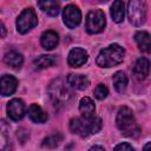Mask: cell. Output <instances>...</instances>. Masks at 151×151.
<instances>
[{"instance_id": "cell-11", "label": "cell", "mask_w": 151, "mask_h": 151, "mask_svg": "<svg viewBox=\"0 0 151 151\" xmlns=\"http://www.w3.org/2000/svg\"><path fill=\"white\" fill-rule=\"evenodd\" d=\"M79 112L81 114V118L85 119V120L91 119L92 117H94L96 106H94V103L92 101L91 98H88V97L81 98V100L79 103Z\"/></svg>"}, {"instance_id": "cell-1", "label": "cell", "mask_w": 151, "mask_h": 151, "mask_svg": "<svg viewBox=\"0 0 151 151\" xmlns=\"http://www.w3.org/2000/svg\"><path fill=\"white\" fill-rule=\"evenodd\" d=\"M125 57V50L118 44H111L101 50L97 57V65L99 67H113L123 61Z\"/></svg>"}, {"instance_id": "cell-7", "label": "cell", "mask_w": 151, "mask_h": 151, "mask_svg": "<svg viewBox=\"0 0 151 151\" xmlns=\"http://www.w3.org/2000/svg\"><path fill=\"white\" fill-rule=\"evenodd\" d=\"M63 19L68 28H76L81 21V12L76 5H68L63 11Z\"/></svg>"}, {"instance_id": "cell-25", "label": "cell", "mask_w": 151, "mask_h": 151, "mask_svg": "<svg viewBox=\"0 0 151 151\" xmlns=\"http://www.w3.org/2000/svg\"><path fill=\"white\" fill-rule=\"evenodd\" d=\"M63 137L60 133H54L52 136H48L46 137L44 140H42V146H46V147H55L60 144Z\"/></svg>"}, {"instance_id": "cell-4", "label": "cell", "mask_w": 151, "mask_h": 151, "mask_svg": "<svg viewBox=\"0 0 151 151\" xmlns=\"http://www.w3.org/2000/svg\"><path fill=\"white\" fill-rule=\"evenodd\" d=\"M147 6L145 0H129L127 17L133 26H142L146 20Z\"/></svg>"}, {"instance_id": "cell-28", "label": "cell", "mask_w": 151, "mask_h": 151, "mask_svg": "<svg viewBox=\"0 0 151 151\" xmlns=\"http://www.w3.org/2000/svg\"><path fill=\"white\" fill-rule=\"evenodd\" d=\"M6 33H7L6 27H5L4 22L0 20V38H5V37H6Z\"/></svg>"}, {"instance_id": "cell-18", "label": "cell", "mask_w": 151, "mask_h": 151, "mask_svg": "<svg viewBox=\"0 0 151 151\" xmlns=\"http://www.w3.org/2000/svg\"><path fill=\"white\" fill-rule=\"evenodd\" d=\"M9 149V125L6 120L0 119V151Z\"/></svg>"}, {"instance_id": "cell-19", "label": "cell", "mask_w": 151, "mask_h": 151, "mask_svg": "<svg viewBox=\"0 0 151 151\" xmlns=\"http://www.w3.org/2000/svg\"><path fill=\"white\" fill-rule=\"evenodd\" d=\"M134 40L139 47V50L142 52H145V53H149L150 52V47H151V44H150V34L145 31H139L134 34Z\"/></svg>"}, {"instance_id": "cell-8", "label": "cell", "mask_w": 151, "mask_h": 151, "mask_svg": "<svg viewBox=\"0 0 151 151\" xmlns=\"http://www.w3.org/2000/svg\"><path fill=\"white\" fill-rule=\"evenodd\" d=\"M6 111H7V116L9 117V119H12L14 122H18V120L22 119V117L25 116L26 106H25V103L21 99L14 98V99H12L7 103Z\"/></svg>"}, {"instance_id": "cell-10", "label": "cell", "mask_w": 151, "mask_h": 151, "mask_svg": "<svg viewBox=\"0 0 151 151\" xmlns=\"http://www.w3.org/2000/svg\"><path fill=\"white\" fill-rule=\"evenodd\" d=\"M18 87V80L15 77L9 74H4L0 78V94L1 96H11L15 92Z\"/></svg>"}, {"instance_id": "cell-21", "label": "cell", "mask_w": 151, "mask_h": 151, "mask_svg": "<svg viewBox=\"0 0 151 151\" xmlns=\"http://www.w3.org/2000/svg\"><path fill=\"white\" fill-rule=\"evenodd\" d=\"M111 17L114 22H122L125 17V6L122 0H114L111 6Z\"/></svg>"}, {"instance_id": "cell-30", "label": "cell", "mask_w": 151, "mask_h": 151, "mask_svg": "<svg viewBox=\"0 0 151 151\" xmlns=\"http://www.w3.org/2000/svg\"><path fill=\"white\" fill-rule=\"evenodd\" d=\"M149 147H150V143H147V144L144 146V149H149Z\"/></svg>"}, {"instance_id": "cell-31", "label": "cell", "mask_w": 151, "mask_h": 151, "mask_svg": "<svg viewBox=\"0 0 151 151\" xmlns=\"http://www.w3.org/2000/svg\"><path fill=\"white\" fill-rule=\"evenodd\" d=\"M99 1H103L104 2V1H107V0H99Z\"/></svg>"}, {"instance_id": "cell-9", "label": "cell", "mask_w": 151, "mask_h": 151, "mask_svg": "<svg viewBox=\"0 0 151 151\" xmlns=\"http://www.w3.org/2000/svg\"><path fill=\"white\" fill-rule=\"evenodd\" d=\"M87 58H88V54L85 50L80 47H74L68 53L67 63L71 67H80L87 61Z\"/></svg>"}, {"instance_id": "cell-20", "label": "cell", "mask_w": 151, "mask_h": 151, "mask_svg": "<svg viewBox=\"0 0 151 151\" xmlns=\"http://www.w3.org/2000/svg\"><path fill=\"white\" fill-rule=\"evenodd\" d=\"M4 61H5L6 65H8L12 68H20V66L24 63V57L19 52L11 51V52H7L5 54Z\"/></svg>"}, {"instance_id": "cell-23", "label": "cell", "mask_w": 151, "mask_h": 151, "mask_svg": "<svg viewBox=\"0 0 151 151\" xmlns=\"http://www.w3.org/2000/svg\"><path fill=\"white\" fill-rule=\"evenodd\" d=\"M55 63H57V60H55V58H54L53 55L42 54V55L38 57V58L34 60V66H35L37 68H47V67L53 66Z\"/></svg>"}, {"instance_id": "cell-15", "label": "cell", "mask_w": 151, "mask_h": 151, "mask_svg": "<svg viewBox=\"0 0 151 151\" xmlns=\"http://www.w3.org/2000/svg\"><path fill=\"white\" fill-rule=\"evenodd\" d=\"M28 117L32 122L37 123V124H42L47 120L48 116L47 113L38 105V104H32L28 107Z\"/></svg>"}, {"instance_id": "cell-14", "label": "cell", "mask_w": 151, "mask_h": 151, "mask_svg": "<svg viewBox=\"0 0 151 151\" xmlns=\"http://www.w3.org/2000/svg\"><path fill=\"white\" fill-rule=\"evenodd\" d=\"M149 70H150V63H149V60L146 58L142 57V58H139L136 61L134 67H133V73H134V76H136L137 79L143 80L149 74Z\"/></svg>"}, {"instance_id": "cell-24", "label": "cell", "mask_w": 151, "mask_h": 151, "mask_svg": "<svg viewBox=\"0 0 151 151\" xmlns=\"http://www.w3.org/2000/svg\"><path fill=\"white\" fill-rule=\"evenodd\" d=\"M70 130L72 133H76L83 137L84 136V120L79 118H72L70 120Z\"/></svg>"}, {"instance_id": "cell-26", "label": "cell", "mask_w": 151, "mask_h": 151, "mask_svg": "<svg viewBox=\"0 0 151 151\" xmlns=\"http://www.w3.org/2000/svg\"><path fill=\"white\" fill-rule=\"evenodd\" d=\"M93 93H94V97H96L97 99L101 100V99H105V98L107 97V94H109V90H107V87H106L105 85H103V84H98V85L94 87Z\"/></svg>"}, {"instance_id": "cell-3", "label": "cell", "mask_w": 151, "mask_h": 151, "mask_svg": "<svg viewBox=\"0 0 151 151\" xmlns=\"http://www.w3.org/2000/svg\"><path fill=\"white\" fill-rule=\"evenodd\" d=\"M48 93H50V98L53 103L54 106H64L66 105L71 97V90L68 87L67 81H65L63 78H58L54 79L48 87Z\"/></svg>"}, {"instance_id": "cell-17", "label": "cell", "mask_w": 151, "mask_h": 151, "mask_svg": "<svg viewBox=\"0 0 151 151\" xmlns=\"http://www.w3.org/2000/svg\"><path fill=\"white\" fill-rule=\"evenodd\" d=\"M84 120V136L83 138L90 136V134H94L97 133L100 129H101V119L97 118V117H92L91 119H83Z\"/></svg>"}, {"instance_id": "cell-2", "label": "cell", "mask_w": 151, "mask_h": 151, "mask_svg": "<svg viewBox=\"0 0 151 151\" xmlns=\"http://www.w3.org/2000/svg\"><path fill=\"white\" fill-rule=\"evenodd\" d=\"M116 124L117 127L127 137H137L139 134V129L136 124L133 112L127 106L119 109L116 117Z\"/></svg>"}, {"instance_id": "cell-12", "label": "cell", "mask_w": 151, "mask_h": 151, "mask_svg": "<svg viewBox=\"0 0 151 151\" xmlns=\"http://www.w3.org/2000/svg\"><path fill=\"white\" fill-rule=\"evenodd\" d=\"M66 81H67L68 86H71L73 88H77V90H85L87 87V85L90 84V80L86 76L74 74V73L68 74L67 78H66Z\"/></svg>"}, {"instance_id": "cell-6", "label": "cell", "mask_w": 151, "mask_h": 151, "mask_svg": "<svg viewBox=\"0 0 151 151\" xmlns=\"http://www.w3.org/2000/svg\"><path fill=\"white\" fill-rule=\"evenodd\" d=\"M38 24V17L33 8L24 9L17 19V31L21 34L27 33Z\"/></svg>"}, {"instance_id": "cell-22", "label": "cell", "mask_w": 151, "mask_h": 151, "mask_svg": "<svg viewBox=\"0 0 151 151\" xmlns=\"http://www.w3.org/2000/svg\"><path fill=\"white\" fill-rule=\"evenodd\" d=\"M112 81H113V86H114V88H116L117 92L122 93V92L125 91V88H126V86H127V77H126L125 72H123V71H117V72L113 74Z\"/></svg>"}, {"instance_id": "cell-27", "label": "cell", "mask_w": 151, "mask_h": 151, "mask_svg": "<svg viewBox=\"0 0 151 151\" xmlns=\"http://www.w3.org/2000/svg\"><path fill=\"white\" fill-rule=\"evenodd\" d=\"M114 149H116V150H133L132 145H130V144H127V143L118 144V145L114 146Z\"/></svg>"}, {"instance_id": "cell-16", "label": "cell", "mask_w": 151, "mask_h": 151, "mask_svg": "<svg viewBox=\"0 0 151 151\" xmlns=\"http://www.w3.org/2000/svg\"><path fill=\"white\" fill-rule=\"evenodd\" d=\"M38 5L42 12L47 13L51 17L58 15L60 9L59 0H38Z\"/></svg>"}, {"instance_id": "cell-29", "label": "cell", "mask_w": 151, "mask_h": 151, "mask_svg": "<svg viewBox=\"0 0 151 151\" xmlns=\"http://www.w3.org/2000/svg\"><path fill=\"white\" fill-rule=\"evenodd\" d=\"M90 150H104V147H103V146H98V145H94V146H92Z\"/></svg>"}, {"instance_id": "cell-5", "label": "cell", "mask_w": 151, "mask_h": 151, "mask_svg": "<svg viewBox=\"0 0 151 151\" xmlns=\"http://www.w3.org/2000/svg\"><path fill=\"white\" fill-rule=\"evenodd\" d=\"M105 25H106V19H105V14L103 11L93 9L88 12L86 17V24H85V28L87 33L90 34L100 33L104 29Z\"/></svg>"}, {"instance_id": "cell-13", "label": "cell", "mask_w": 151, "mask_h": 151, "mask_svg": "<svg viewBox=\"0 0 151 151\" xmlns=\"http://www.w3.org/2000/svg\"><path fill=\"white\" fill-rule=\"evenodd\" d=\"M40 42L45 50H53L54 47H57V45L59 42V37H58L57 32H54V31H51V29L45 31L41 34Z\"/></svg>"}]
</instances>
